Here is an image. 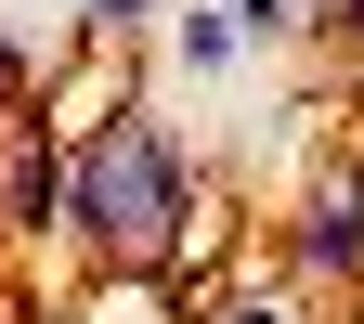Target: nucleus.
<instances>
[{
	"instance_id": "1",
	"label": "nucleus",
	"mask_w": 364,
	"mask_h": 324,
	"mask_svg": "<svg viewBox=\"0 0 364 324\" xmlns=\"http://www.w3.org/2000/svg\"><path fill=\"white\" fill-rule=\"evenodd\" d=\"M65 220H78L91 247H169V220H182V156H169V130H156V117H105V130L78 143Z\"/></svg>"
},
{
	"instance_id": "2",
	"label": "nucleus",
	"mask_w": 364,
	"mask_h": 324,
	"mask_svg": "<svg viewBox=\"0 0 364 324\" xmlns=\"http://www.w3.org/2000/svg\"><path fill=\"white\" fill-rule=\"evenodd\" d=\"M65 181H78V169H53L39 130H14V156H0V208H14V220H65Z\"/></svg>"
},
{
	"instance_id": "3",
	"label": "nucleus",
	"mask_w": 364,
	"mask_h": 324,
	"mask_svg": "<svg viewBox=\"0 0 364 324\" xmlns=\"http://www.w3.org/2000/svg\"><path fill=\"white\" fill-rule=\"evenodd\" d=\"M299 247H312V272H351V259H364V169L326 181V208H312V234H299Z\"/></svg>"
},
{
	"instance_id": "4",
	"label": "nucleus",
	"mask_w": 364,
	"mask_h": 324,
	"mask_svg": "<svg viewBox=\"0 0 364 324\" xmlns=\"http://www.w3.org/2000/svg\"><path fill=\"white\" fill-rule=\"evenodd\" d=\"M235 52H247V13L235 0H196L182 13V78H235Z\"/></svg>"
},
{
	"instance_id": "5",
	"label": "nucleus",
	"mask_w": 364,
	"mask_h": 324,
	"mask_svg": "<svg viewBox=\"0 0 364 324\" xmlns=\"http://www.w3.org/2000/svg\"><path fill=\"white\" fill-rule=\"evenodd\" d=\"M144 13H156V0H91V26H105V39H144Z\"/></svg>"
},
{
	"instance_id": "6",
	"label": "nucleus",
	"mask_w": 364,
	"mask_h": 324,
	"mask_svg": "<svg viewBox=\"0 0 364 324\" xmlns=\"http://www.w3.org/2000/svg\"><path fill=\"white\" fill-rule=\"evenodd\" d=\"M235 13H247V39H273V26H299L287 0H235Z\"/></svg>"
},
{
	"instance_id": "7",
	"label": "nucleus",
	"mask_w": 364,
	"mask_h": 324,
	"mask_svg": "<svg viewBox=\"0 0 364 324\" xmlns=\"http://www.w3.org/2000/svg\"><path fill=\"white\" fill-rule=\"evenodd\" d=\"M208 324H287V311H273V298H221Z\"/></svg>"
},
{
	"instance_id": "8",
	"label": "nucleus",
	"mask_w": 364,
	"mask_h": 324,
	"mask_svg": "<svg viewBox=\"0 0 364 324\" xmlns=\"http://www.w3.org/2000/svg\"><path fill=\"white\" fill-rule=\"evenodd\" d=\"M351 26H364V0H351Z\"/></svg>"
}]
</instances>
